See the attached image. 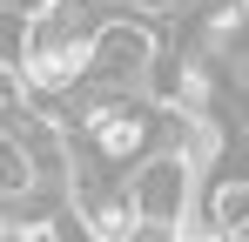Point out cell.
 Here are the masks:
<instances>
[{
	"label": "cell",
	"mask_w": 249,
	"mask_h": 242,
	"mask_svg": "<svg viewBox=\"0 0 249 242\" xmlns=\"http://www.w3.org/2000/svg\"><path fill=\"white\" fill-rule=\"evenodd\" d=\"M155 61H162L155 27L142 14H108L101 34L88 40V81L81 87H94V94H148Z\"/></svg>",
	"instance_id": "obj_1"
},
{
	"label": "cell",
	"mask_w": 249,
	"mask_h": 242,
	"mask_svg": "<svg viewBox=\"0 0 249 242\" xmlns=\"http://www.w3.org/2000/svg\"><path fill=\"white\" fill-rule=\"evenodd\" d=\"M122 189H128V208H135V215H148V222H175V229L196 236V189H202V168H196L189 155L155 148V155H142V161L122 175Z\"/></svg>",
	"instance_id": "obj_2"
},
{
	"label": "cell",
	"mask_w": 249,
	"mask_h": 242,
	"mask_svg": "<svg viewBox=\"0 0 249 242\" xmlns=\"http://www.w3.org/2000/svg\"><path fill=\"white\" fill-rule=\"evenodd\" d=\"M202 236H222V242H249V175L222 182V189L209 195V222H202Z\"/></svg>",
	"instance_id": "obj_3"
},
{
	"label": "cell",
	"mask_w": 249,
	"mask_h": 242,
	"mask_svg": "<svg viewBox=\"0 0 249 242\" xmlns=\"http://www.w3.org/2000/svg\"><path fill=\"white\" fill-rule=\"evenodd\" d=\"M34 195H41V168L14 128H0V202H34Z\"/></svg>",
	"instance_id": "obj_4"
},
{
	"label": "cell",
	"mask_w": 249,
	"mask_h": 242,
	"mask_svg": "<svg viewBox=\"0 0 249 242\" xmlns=\"http://www.w3.org/2000/svg\"><path fill=\"white\" fill-rule=\"evenodd\" d=\"M115 242H189V229H175V222H148V215H128V229Z\"/></svg>",
	"instance_id": "obj_5"
}]
</instances>
